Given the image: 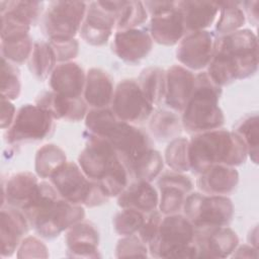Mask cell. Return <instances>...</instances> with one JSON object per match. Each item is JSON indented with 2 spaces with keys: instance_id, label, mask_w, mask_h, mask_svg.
Returning a JSON list of instances; mask_svg holds the SVG:
<instances>
[{
  "instance_id": "6da1fadb",
  "label": "cell",
  "mask_w": 259,
  "mask_h": 259,
  "mask_svg": "<svg viewBox=\"0 0 259 259\" xmlns=\"http://www.w3.org/2000/svg\"><path fill=\"white\" fill-rule=\"evenodd\" d=\"M258 69V40L248 28L215 38L206 73L219 86L253 76Z\"/></svg>"
},
{
  "instance_id": "7a4b0ae2",
  "label": "cell",
  "mask_w": 259,
  "mask_h": 259,
  "mask_svg": "<svg viewBox=\"0 0 259 259\" xmlns=\"http://www.w3.org/2000/svg\"><path fill=\"white\" fill-rule=\"evenodd\" d=\"M87 132L105 140L119 155L126 168L153 148L149 135L136 125L119 120L106 108H91L85 117Z\"/></svg>"
},
{
  "instance_id": "3957f363",
  "label": "cell",
  "mask_w": 259,
  "mask_h": 259,
  "mask_svg": "<svg viewBox=\"0 0 259 259\" xmlns=\"http://www.w3.org/2000/svg\"><path fill=\"white\" fill-rule=\"evenodd\" d=\"M78 165L109 198L117 197L128 184V170L116 151L105 140L89 133Z\"/></svg>"
},
{
  "instance_id": "277c9868",
  "label": "cell",
  "mask_w": 259,
  "mask_h": 259,
  "mask_svg": "<svg viewBox=\"0 0 259 259\" xmlns=\"http://www.w3.org/2000/svg\"><path fill=\"white\" fill-rule=\"evenodd\" d=\"M190 170L199 175L214 165L240 166L248 158L242 139L233 131L217 128L194 134L189 140Z\"/></svg>"
},
{
  "instance_id": "5b68a950",
  "label": "cell",
  "mask_w": 259,
  "mask_h": 259,
  "mask_svg": "<svg viewBox=\"0 0 259 259\" xmlns=\"http://www.w3.org/2000/svg\"><path fill=\"white\" fill-rule=\"evenodd\" d=\"M221 95L222 87L206 72L196 74L193 91L181 115L183 128L193 135L221 128L225 123L224 112L219 106Z\"/></svg>"
},
{
  "instance_id": "8992f818",
  "label": "cell",
  "mask_w": 259,
  "mask_h": 259,
  "mask_svg": "<svg viewBox=\"0 0 259 259\" xmlns=\"http://www.w3.org/2000/svg\"><path fill=\"white\" fill-rule=\"evenodd\" d=\"M29 226L45 239H54L85 218L83 206L73 204L59 193H52L24 212Z\"/></svg>"
},
{
  "instance_id": "52a82bcc",
  "label": "cell",
  "mask_w": 259,
  "mask_h": 259,
  "mask_svg": "<svg viewBox=\"0 0 259 259\" xmlns=\"http://www.w3.org/2000/svg\"><path fill=\"white\" fill-rule=\"evenodd\" d=\"M195 228L184 214L162 218L158 234L149 244V253L156 258H197Z\"/></svg>"
},
{
  "instance_id": "ba28073f",
  "label": "cell",
  "mask_w": 259,
  "mask_h": 259,
  "mask_svg": "<svg viewBox=\"0 0 259 259\" xmlns=\"http://www.w3.org/2000/svg\"><path fill=\"white\" fill-rule=\"evenodd\" d=\"M50 180L62 198L76 205L94 207L107 202L109 198L74 162H66Z\"/></svg>"
},
{
  "instance_id": "9c48e42d",
  "label": "cell",
  "mask_w": 259,
  "mask_h": 259,
  "mask_svg": "<svg viewBox=\"0 0 259 259\" xmlns=\"http://www.w3.org/2000/svg\"><path fill=\"white\" fill-rule=\"evenodd\" d=\"M182 210L195 230L229 226L234 217V204L227 195L202 192L187 194Z\"/></svg>"
},
{
  "instance_id": "30bf717a",
  "label": "cell",
  "mask_w": 259,
  "mask_h": 259,
  "mask_svg": "<svg viewBox=\"0 0 259 259\" xmlns=\"http://www.w3.org/2000/svg\"><path fill=\"white\" fill-rule=\"evenodd\" d=\"M88 3L84 1H54L41 17V29L49 40L75 38L85 18Z\"/></svg>"
},
{
  "instance_id": "8fae6325",
  "label": "cell",
  "mask_w": 259,
  "mask_h": 259,
  "mask_svg": "<svg viewBox=\"0 0 259 259\" xmlns=\"http://www.w3.org/2000/svg\"><path fill=\"white\" fill-rule=\"evenodd\" d=\"M55 130L54 118L36 104H24L16 112L13 123L7 128L5 138L10 145L41 141Z\"/></svg>"
},
{
  "instance_id": "7c38bea8",
  "label": "cell",
  "mask_w": 259,
  "mask_h": 259,
  "mask_svg": "<svg viewBox=\"0 0 259 259\" xmlns=\"http://www.w3.org/2000/svg\"><path fill=\"white\" fill-rule=\"evenodd\" d=\"M123 1H92L88 3L80 28L82 39L90 46L101 47L108 42L115 28L118 11Z\"/></svg>"
},
{
  "instance_id": "4fadbf2b",
  "label": "cell",
  "mask_w": 259,
  "mask_h": 259,
  "mask_svg": "<svg viewBox=\"0 0 259 259\" xmlns=\"http://www.w3.org/2000/svg\"><path fill=\"white\" fill-rule=\"evenodd\" d=\"M111 110L121 121L141 123L147 120L154 111V106L147 100L138 81L124 79L114 89Z\"/></svg>"
},
{
  "instance_id": "5bb4252c",
  "label": "cell",
  "mask_w": 259,
  "mask_h": 259,
  "mask_svg": "<svg viewBox=\"0 0 259 259\" xmlns=\"http://www.w3.org/2000/svg\"><path fill=\"white\" fill-rule=\"evenodd\" d=\"M215 34L209 30L186 33L177 44L176 59L190 71L207 68L213 54Z\"/></svg>"
},
{
  "instance_id": "9a60e30c",
  "label": "cell",
  "mask_w": 259,
  "mask_h": 259,
  "mask_svg": "<svg viewBox=\"0 0 259 259\" xmlns=\"http://www.w3.org/2000/svg\"><path fill=\"white\" fill-rule=\"evenodd\" d=\"M194 244L197 258H226L239 245V238L231 228L217 227L195 231Z\"/></svg>"
},
{
  "instance_id": "2e32d148",
  "label": "cell",
  "mask_w": 259,
  "mask_h": 259,
  "mask_svg": "<svg viewBox=\"0 0 259 259\" xmlns=\"http://www.w3.org/2000/svg\"><path fill=\"white\" fill-rule=\"evenodd\" d=\"M153 48V39L148 30L142 28H131L116 30L112 51L120 60L136 64L145 59Z\"/></svg>"
},
{
  "instance_id": "e0dca14e",
  "label": "cell",
  "mask_w": 259,
  "mask_h": 259,
  "mask_svg": "<svg viewBox=\"0 0 259 259\" xmlns=\"http://www.w3.org/2000/svg\"><path fill=\"white\" fill-rule=\"evenodd\" d=\"M195 75L181 65H173L166 71L164 101L176 113H182L194 87Z\"/></svg>"
},
{
  "instance_id": "ac0fdd59",
  "label": "cell",
  "mask_w": 259,
  "mask_h": 259,
  "mask_svg": "<svg viewBox=\"0 0 259 259\" xmlns=\"http://www.w3.org/2000/svg\"><path fill=\"white\" fill-rule=\"evenodd\" d=\"M34 104L49 112L54 119L73 122L85 118L88 112L84 98H67L52 90L41 92L35 98Z\"/></svg>"
},
{
  "instance_id": "d6986e66",
  "label": "cell",
  "mask_w": 259,
  "mask_h": 259,
  "mask_svg": "<svg viewBox=\"0 0 259 259\" xmlns=\"http://www.w3.org/2000/svg\"><path fill=\"white\" fill-rule=\"evenodd\" d=\"M1 222V256L9 257L17 251L29 230V223L24 213L15 207H2Z\"/></svg>"
},
{
  "instance_id": "ffe728a7",
  "label": "cell",
  "mask_w": 259,
  "mask_h": 259,
  "mask_svg": "<svg viewBox=\"0 0 259 259\" xmlns=\"http://www.w3.org/2000/svg\"><path fill=\"white\" fill-rule=\"evenodd\" d=\"M39 181L37 175L28 172H18L12 175L2 188V205L4 201L8 206L24 210L35 198Z\"/></svg>"
},
{
  "instance_id": "44dd1931",
  "label": "cell",
  "mask_w": 259,
  "mask_h": 259,
  "mask_svg": "<svg viewBox=\"0 0 259 259\" xmlns=\"http://www.w3.org/2000/svg\"><path fill=\"white\" fill-rule=\"evenodd\" d=\"M67 256L75 258H97L99 233L95 225L81 221L71 227L66 234Z\"/></svg>"
},
{
  "instance_id": "7402d4cb",
  "label": "cell",
  "mask_w": 259,
  "mask_h": 259,
  "mask_svg": "<svg viewBox=\"0 0 259 259\" xmlns=\"http://www.w3.org/2000/svg\"><path fill=\"white\" fill-rule=\"evenodd\" d=\"M86 73L76 62L60 63L49 78L52 91L67 97L80 98L83 95Z\"/></svg>"
},
{
  "instance_id": "603a6c76",
  "label": "cell",
  "mask_w": 259,
  "mask_h": 259,
  "mask_svg": "<svg viewBox=\"0 0 259 259\" xmlns=\"http://www.w3.org/2000/svg\"><path fill=\"white\" fill-rule=\"evenodd\" d=\"M149 33L153 41L162 46H174L182 39L186 30L178 1L175 9L151 16Z\"/></svg>"
},
{
  "instance_id": "cb8c5ba5",
  "label": "cell",
  "mask_w": 259,
  "mask_h": 259,
  "mask_svg": "<svg viewBox=\"0 0 259 259\" xmlns=\"http://www.w3.org/2000/svg\"><path fill=\"white\" fill-rule=\"evenodd\" d=\"M239 183V173L235 167L214 165L198 175L196 185L200 192L209 195H228Z\"/></svg>"
},
{
  "instance_id": "d4e9b609",
  "label": "cell",
  "mask_w": 259,
  "mask_h": 259,
  "mask_svg": "<svg viewBox=\"0 0 259 259\" xmlns=\"http://www.w3.org/2000/svg\"><path fill=\"white\" fill-rule=\"evenodd\" d=\"M114 85L112 77L100 68H91L86 73L83 98L91 108H106L111 104Z\"/></svg>"
},
{
  "instance_id": "484cf974",
  "label": "cell",
  "mask_w": 259,
  "mask_h": 259,
  "mask_svg": "<svg viewBox=\"0 0 259 259\" xmlns=\"http://www.w3.org/2000/svg\"><path fill=\"white\" fill-rule=\"evenodd\" d=\"M117 204L121 208H132L147 214L158 208L159 193L151 182L136 180L117 195Z\"/></svg>"
},
{
  "instance_id": "4316f807",
  "label": "cell",
  "mask_w": 259,
  "mask_h": 259,
  "mask_svg": "<svg viewBox=\"0 0 259 259\" xmlns=\"http://www.w3.org/2000/svg\"><path fill=\"white\" fill-rule=\"evenodd\" d=\"M186 33L207 30L218 17L220 6L215 1H178Z\"/></svg>"
},
{
  "instance_id": "83f0119b",
  "label": "cell",
  "mask_w": 259,
  "mask_h": 259,
  "mask_svg": "<svg viewBox=\"0 0 259 259\" xmlns=\"http://www.w3.org/2000/svg\"><path fill=\"white\" fill-rule=\"evenodd\" d=\"M150 117V131L153 137L159 142L172 141L181 134L183 128L181 117L175 111L158 109L153 111Z\"/></svg>"
},
{
  "instance_id": "f1b7e54d",
  "label": "cell",
  "mask_w": 259,
  "mask_h": 259,
  "mask_svg": "<svg viewBox=\"0 0 259 259\" xmlns=\"http://www.w3.org/2000/svg\"><path fill=\"white\" fill-rule=\"evenodd\" d=\"M57 57L49 41L37 40L33 44L30 57L27 61L30 73L38 80L50 78L57 67Z\"/></svg>"
},
{
  "instance_id": "f546056e",
  "label": "cell",
  "mask_w": 259,
  "mask_h": 259,
  "mask_svg": "<svg viewBox=\"0 0 259 259\" xmlns=\"http://www.w3.org/2000/svg\"><path fill=\"white\" fill-rule=\"evenodd\" d=\"M164 167V158L159 151L150 149L134 161L128 167L130 177L137 181L152 182L160 176Z\"/></svg>"
},
{
  "instance_id": "4dcf8cb0",
  "label": "cell",
  "mask_w": 259,
  "mask_h": 259,
  "mask_svg": "<svg viewBox=\"0 0 259 259\" xmlns=\"http://www.w3.org/2000/svg\"><path fill=\"white\" fill-rule=\"evenodd\" d=\"M137 81L147 100L153 106L164 100L166 91L165 70L159 67H149L141 72Z\"/></svg>"
},
{
  "instance_id": "1f68e13d",
  "label": "cell",
  "mask_w": 259,
  "mask_h": 259,
  "mask_svg": "<svg viewBox=\"0 0 259 259\" xmlns=\"http://www.w3.org/2000/svg\"><path fill=\"white\" fill-rule=\"evenodd\" d=\"M219 6V18L215 24V31L219 36L242 29L246 22V15L241 2L220 1Z\"/></svg>"
},
{
  "instance_id": "d6a6232c",
  "label": "cell",
  "mask_w": 259,
  "mask_h": 259,
  "mask_svg": "<svg viewBox=\"0 0 259 259\" xmlns=\"http://www.w3.org/2000/svg\"><path fill=\"white\" fill-rule=\"evenodd\" d=\"M67 162L66 153L55 144L40 147L34 158V170L38 177L50 178Z\"/></svg>"
},
{
  "instance_id": "836d02e7",
  "label": "cell",
  "mask_w": 259,
  "mask_h": 259,
  "mask_svg": "<svg viewBox=\"0 0 259 259\" xmlns=\"http://www.w3.org/2000/svg\"><path fill=\"white\" fill-rule=\"evenodd\" d=\"M259 125L258 114L251 113L244 116L235 125L233 132L236 133L244 142L248 157L254 164L258 163V146H259Z\"/></svg>"
},
{
  "instance_id": "e575fe53",
  "label": "cell",
  "mask_w": 259,
  "mask_h": 259,
  "mask_svg": "<svg viewBox=\"0 0 259 259\" xmlns=\"http://www.w3.org/2000/svg\"><path fill=\"white\" fill-rule=\"evenodd\" d=\"M189 140L178 137L169 142L164 153V162L175 172L183 173L190 170L188 158Z\"/></svg>"
},
{
  "instance_id": "d590c367",
  "label": "cell",
  "mask_w": 259,
  "mask_h": 259,
  "mask_svg": "<svg viewBox=\"0 0 259 259\" xmlns=\"http://www.w3.org/2000/svg\"><path fill=\"white\" fill-rule=\"evenodd\" d=\"M148 12L142 1H123L118 11L115 28L124 30L139 28L148 19Z\"/></svg>"
},
{
  "instance_id": "8d00e7d4",
  "label": "cell",
  "mask_w": 259,
  "mask_h": 259,
  "mask_svg": "<svg viewBox=\"0 0 259 259\" xmlns=\"http://www.w3.org/2000/svg\"><path fill=\"white\" fill-rule=\"evenodd\" d=\"M32 40L29 34L14 38L2 39L0 49L3 59L14 65H21L28 61L32 51Z\"/></svg>"
},
{
  "instance_id": "74e56055",
  "label": "cell",
  "mask_w": 259,
  "mask_h": 259,
  "mask_svg": "<svg viewBox=\"0 0 259 259\" xmlns=\"http://www.w3.org/2000/svg\"><path fill=\"white\" fill-rule=\"evenodd\" d=\"M160 190L159 193V210L162 214L178 213L182 207L187 193L174 185L157 184Z\"/></svg>"
},
{
  "instance_id": "f35d334b",
  "label": "cell",
  "mask_w": 259,
  "mask_h": 259,
  "mask_svg": "<svg viewBox=\"0 0 259 259\" xmlns=\"http://www.w3.org/2000/svg\"><path fill=\"white\" fill-rule=\"evenodd\" d=\"M146 218V213L132 209V208H121L112 220L113 229L116 234L121 237L136 235L141 229Z\"/></svg>"
},
{
  "instance_id": "ab89813d",
  "label": "cell",
  "mask_w": 259,
  "mask_h": 259,
  "mask_svg": "<svg viewBox=\"0 0 259 259\" xmlns=\"http://www.w3.org/2000/svg\"><path fill=\"white\" fill-rule=\"evenodd\" d=\"M21 91L20 73L16 65L1 58V98L10 101L18 98Z\"/></svg>"
},
{
  "instance_id": "60d3db41",
  "label": "cell",
  "mask_w": 259,
  "mask_h": 259,
  "mask_svg": "<svg viewBox=\"0 0 259 259\" xmlns=\"http://www.w3.org/2000/svg\"><path fill=\"white\" fill-rule=\"evenodd\" d=\"M12 11L30 25H34L41 18L44 11V2L39 1H0V13Z\"/></svg>"
},
{
  "instance_id": "b9f144b4",
  "label": "cell",
  "mask_w": 259,
  "mask_h": 259,
  "mask_svg": "<svg viewBox=\"0 0 259 259\" xmlns=\"http://www.w3.org/2000/svg\"><path fill=\"white\" fill-rule=\"evenodd\" d=\"M149 248L138 235L122 237L115 247V257H148Z\"/></svg>"
},
{
  "instance_id": "7bdbcfd3",
  "label": "cell",
  "mask_w": 259,
  "mask_h": 259,
  "mask_svg": "<svg viewBox=\"0 0 259 259\" xmlns=\"http://www.w3.org/2000/svg\"><path fill=\"white\" fill-rule=\"evenodd\" d=\"M18 258H47L49 252L47 246L35 237H25L17 249Z\"/></svg>"
},
{
  "instance_id": "ee69618b",
  "label": "cell",
  "mask_w": 259,
  "mask_h": 259,
  "mask_svg": "<svg viewBox=\"0 0 259 259\" xmlns=\"http://www.w3.org/2000/svg\"><path fill=\"white\" fill-rule=\"evenodd\" d=\"M49 42L56 54L57 61L60 63L71 62L78 56L79 42L76 38L49 40Z\"/></svg>"
},
{
  "instance_id": "f6af8a7d",
  "label": "cell",
  "mask_w": 259,
  "mask_h": 259,
  "mask_svg": "<svg viewBox=\"0 0 259 259\" xmlns=\"http://www.w3.org/2000/svg\"><path fill=\"white\" fill-rule=\"evenodd\" d=\"M162 218V213L157 209L147 213L145 221L138 232V236L147 246H149V244H151L156 238Z\"/></svg>"
},
{
  "instance_id": "bcb514c9",
  "label": "cell",
  "mask_w": 259,
  "mask_h": 259,
  "mask_svg": "<svg viewBox=\"0 0 259 259\" xmlns=\"http://www.w3.org/2000/svg\"><path fill=\"white\" fill-rule=\"evenodd\" d=\"M144 5L148 14L154 16L175 9L177 1H145Z\"/></svg>"
},
{
  "instance_id": "7dc6e473",
  "label": "cell",
  "mask_w": 259,
  "mask_h": 259,
  "mask_svg": "<svg viewBox=\"0 0 259 259\" xmlns=\"http://www.w3.org/2000/svg\"><path fill=\"white\" fill-rule=\"evenodd\" d=\"M16 112L13 103L5 98H1V128H9L14 121Z\"/></svg>"
},
{
  "instance_id": "c3c4849f",
  "label": "cell",
  "mask_w": 259,
  "mask_h": 259,
  "mask_svg": "<svg viewBox=\"0 0 259 259\" xmlns=\"http://www.w3.org/2000/svg\"><path fill=\"white\" fill-rule=\"evenodd\" d=\"M241 6L245 15L249 17L250 22H252L254 25H257L259 1H244L241 2Z\"/></svg>"
},
{
  "instance_id": "681fc988",
  "label": "cell",
  "mask_w": 259,
  "mask_h": 259,
  "mask_svg": "<svg viewBox=\"0 0 259 259\" xmlns=\"http://www.w3.org/2000/svg\"><path fill=\"white\" fill-rule=\"evenodd\" d=\"M258 249L255 248L252 245H241L236 248V250L234 251V253L231 255L233 257H239V258H257L258 257V253H257Z\"/></svg>"
}]
</instances>
